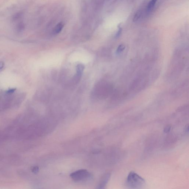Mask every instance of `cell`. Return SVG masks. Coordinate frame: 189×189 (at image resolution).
<instances>
[{"label":"cell","mask_w":189,"mask_h":189,"mask_svg":"<svg viewBox=\"0 0 189 189\" xmlns=\"http://www.w3.org/2000/svg\"><path fill=\"white\" fill-rule=\"evenodd\" d=\"M145 183V179L134 171L129 173L126 179L127 186L131 188H141Z\"/></svg>","instance_id":"6da1fadb"},{"label":"cell","mask_w":189,"mask_h":189,"mask_svg":"<svg viewBox=\"0 0 189 189\" xmlns=\"http://www.w3.org/2000/svg\"><path fill=\"white\" fill-rule=\"evenodd\" d=\"M70 176L74 180L78 181L87 179L90 176V174L86 170H80L72 173Z\"/></svg>","instance_id":"7a4b0ae2"},{"label":"cell","mask_w":189,"mask_h":189,"mask_svg":"<svg viewBox=\"0 0 189 189\" xmlns=\"http://www.w3.org/2000/svg\"><path fill=\"white\" fill-rule=\"evenodd\" d=\"M85 66L82 64H79L76 66V72L78 78H80L84 72Z\"/></svg>","instance_id":"3957f363"},{"label":"cell","mask_w":189,"mask_h":189,"mask_svg":"<svg viewBox=\"0 0 189 189\" xmlns=\"http://www.w3.org/2000/svg\"><path fill=\"white\" fill-rule=\"evenodd\" d=\"M110 177V174H107L104 177L103 179V180L102 181L101 183H100V188H103V187H105L106 184L108 182V180H109V178Z\"/></svg>","instance_id":"277c9868"},{"label":"cell","mask_w":189,"mask_h":189,"mask_svg":"<svg viewBox=\"0 0 189 189\" xmlns=\"http://www.w3.org/2000/svg\"><path fill=\"white\" fill-rule=\"evenodd\" d=\"M63 27H64V25H63V23H61V22L59 23L57 25L55 29H54V33L55 34L59 33L61 31Z\"/></svg>","instance_id":"5b68a950"},{"label":"cell","mask_w":189,"mask_h":189,"mask_svg":"<svg viewBox=\"0 0 189 189\" xmlns=\"http://www.w3.org/2000/svg\"><path fill=\"white\" fill-rule=\"evenodd\" d=\"M158 0H151L149 3V4L147 6V10L148 11H150L153 8L154 6H155L156 3Z\"/></svg>","instance_id":"8992f818"},{"label":"cell","mask_w":189,"mask_h":189,"mask_svg":"<svg viewBox=\"0 0 189 189\" xmlns=\"http://www.w3.org/2000/svg\"><path fill=\"white\" fill-rule=\"evenodd\" d=\"M23 15L22 12H18L16 13L13 16L12 20L13 21H16L19 20Z\"/></svg>","instance_id":"52a82bcc"},{"label":"cell","mask_w":189,"mask_h":189,"mask_svg":"<svg viewBox=\"0 0 189 189\" xmlns=\"http://www.w3.org/2000/svg\"><path fill=\"white\" fill-rule=\"evenodd\" d=\"M25 27V24L22 22H20L17 26L16 29L17 31L20 32V31H23Z\"/></svg>","instance_id":"ba28073f"},{"label":"cell","mask_w":189,"mask_h":189,"mask_svg":"<svg viewBox=\"0 0 189 189\" xmlns=\"http://www.w3.org/2000/svg\"><path fill=\"white\" fill-rule=\"evenodd\" d=\"M171 125H168L166 126L164 128V132L166 133H169L171 130Z\"/></svg>","instance_id":"9c48e42d"},{"label":"cell","mask_w":189,"mask_h":189,"mask_svg":"<svg viewBox=\"0 0 189 189\" xmlns=\"http://www.w3.org/2000/svg\"><path fill=\"white\" fill-rule=\"evenodd\" d=\"M124 49H125L124 46L123 45H121L119 46L118 48H117V53H121V51H123Z\"/></svg>","instance_id":"30bf717a"},{"label":"cell","mask_w":189,"mask_h":189,"mask_svg":"<svg viewBox=\"0 0 189 189\" xmlns=\"http://www.w3.org/2000/svg\"><path fill=\"white\" fill-rule=\"evenodd\" d=\"M119 25V30L118 32H117L116 35V37H117V38H118V37L121 35V31H122V29H121V24H120Z\"/></svg>","instance_id":"8fae6325"},{"label":"cell","mask_w":189,"mask_h":189,"mask_svg":"<svg viewBox=\"0 0 189 189\" xmlns=\"http://www.w3.org/2000/svg\"><path fill=\"white\" fill-rule=\"evenodd\" d=\"M140 16H141V14L139 12H137L136 14H135L134 17V18H133V21L134 22H136L137 20H138Z\"/></svg>","instance_id":"7c38bea8"},{"label":"cell","mask_w":189,"mask_h":189,"mask_svg":"<svg viewBox=\"0 0 189 189\" xmlns=\"http://www.w3.org/2000/svg\"><path fill=\"white\" fill-rule=\"evenodd\" d=\"M39 168L38 166H35L33 168L32 170L33 172L34 173H36L38 172L39 171Z\"/></svg>","instance_id":"4fadbf2b"},{"label":"cell","mask_w":189,"mask_h":189,"mask_svg":"<svg viewBox=\"0 0 189 189\" xmlns=\"http://www.w3.org/2000/svg\"><path fill=\"white\" fill-rule=\"evenodd\" d=\"M15 89H11L9 90L8 91V93H12L13 92H14V91H15Z\"/></svg>","instance_id":"5bb4252c"},{"label":"cell","mask_w":189,"mask_h":189,"mask_svg":"<svg viewBox=\"0 0 189 189\" xmlns=\"http://www.w3.org/2000/svg\"><path fill=\"white\" fill-rule=\"evenodd\" d=\"M186 132H188V125H187V126H186Z\"/></svg>","instance_id":"9a60e30c"},{"label":"cell","mask_w":189,"mask_h":189,"mask_svg":"<svg viewBox=\"0 0 189 189\" xmlns=\"http://www.w3.org/2000/svg\"><path fill=\"white\" fill-rule=\"evenodd\" d=\"M3 67V63H0V69L2 68Z\"/></svg>","instance_id":"2e32d148"}]
</instances>
